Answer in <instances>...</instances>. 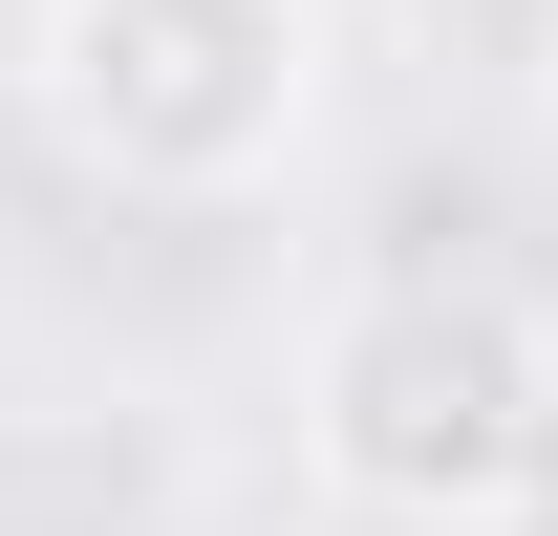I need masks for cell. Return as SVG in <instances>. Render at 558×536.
Wrapping results in <instances>:
<instances>
[{"label": "cell", "instance_id": "obj_2", "mask_svg": "<svg viewBox=\"0 0 558 536\" xmlns=\"http://www.w3.org/2000/svg\"><path fill=\"white\" fill-rule=\"evenodd\" d=\"M323 65L344 22L323 0H22V108L86 194L150 215H236L323 150Z\"/></svg>", "mask_w": 558, "mask_h": 536}, {"label": "cell", "instance_id": "obj_1", "mask_svg": "<svg viewBox=\"0 0 558 536\" xmlns=\"http://www.w3.org/2000/svg\"><path fill=\"white\" fill-rule=\"evenodd\" d=\"M301 472L365 536H515L558 494V343L494 279H365L301 343Z\"/></svg>", "mask_w": 558, "mask_h": 536}]
</instances>
